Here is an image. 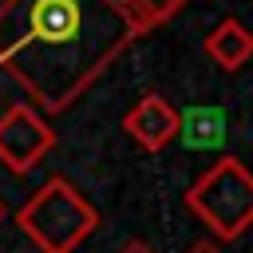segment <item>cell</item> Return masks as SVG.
<instances>
[{
  "mask_svg": "<svg viewBox=\"0 0 253 253\" xmlns=\"http://www.w3.org/2000/svg\"><path fill=\"white\" fill-rule=\"evenodd\" d=\"M186 253H221V245H217V241H210V237H206V241H194V245H190V249H186Z\"/></svg>",
  "mask_w": 253,
  "mask_h": 253,
  "instance_id": "obj_9",
  "label": "cell"
},
{
  "mask_svg": "<svg viewBox=\"0 0 253 253\" xmlns=\"http://www.w3.org/2000/svg\"><path fill=\"white\" fill-rule=\"evenodd\" d=\"M186 210L217 241H237L253 225V170L241 158L221 154L186 190Z\"/></svg>",
  "mask_w": 253,
  "mask_h": 253,
  "instance_id": "obj_3",
  "label": "cell"
},
{
  "mask_svg": "<svg viewBox=\"0 0 253 253\" xmlns=\"http://www.w3.org/2000/svg\"><path fill=\"white\" fill-rule=\"evenodd\" d=\"M225 111L221 107H186L178 111V138L186 150H217L225 142Z\"/></svg>",
  "mask_w": 253,
  "mask_h": 253,
  "instance_id": "obj_7",
  "label": "cell"
},
{
  "mask_svg": "<svg viewBox=\"0 0 253 253\" xmlns=\"http://www.w3.org/2000/svg\"><path fill=\"white\" fill-rule=\"evenodd\" d=\"M4 217H8V206H4V198H0V221H4Z\"/></svg>",
  "mask_w": 253,
  "mask_h": 253,
  "instance_id": "obj_12",
  "label": "cell"
},
{
  "mask_svg": "<svg viewBox=\"0 0 253 253\" xmlns=\"http://www.w3.org/2000/svg\"><path fill=\"white\" fill-rule=\"evenodd\" d=\"M134 40L142 28L123 0H16L0 16V67L55 115Z\"/></svg>",
  "mask_w": 253,
  "mask_h": 253,
  "instance_id": "obj_1",
  "label": "cell"
},
{
  "mask_svg": "<svg viewBox=\"0 0 253 253\" xmlns=\"http://www.w3.org/2000/svg\"><path fill=\"white\" fill-rule=\"evenodd\" d=\"M55 146V130L32 103H12L0 115V162L12 174H32L47 150Z\"/></svg>",
  "mask_w": 253,
  "mask_h": 253,
  "instance_id": "obj_4",
  "label": "cell"
},
{
  "mask_svg": "<svg viewBox=\"0 0 253 253\" xmlns=\"http://www.w3.org/2000/svg\"><path fill=\"white\" fill-rule=\"evenodd\" d=\"M119 253H154V249H150L146 241H138V237H134V241H126V245H123Z\"/></svg>",
  "mask_w": 253,
  "mask_h": 253,
  "instance_id": "obj_10",
  "label": "cell"
},
{
  "mask_svg": "<svg viewBox=\"0 0 253 253\" xmlns=\"http://www.w3.org/2000/svg\"><path fill=\"white\" fill-rule=\"evenodd\" d=\"M126 4V12L134 16V24L142 28V36L146 32H154V28H162V24H170L190 0H123Z\"/></svg>",
  "mask_w": 253,
  "mask_h": 253,
  "instance_id": "obj_8",
  "label": "cell"
},
{
  "mask_svg": "<svg viewBox=\"0 0 253 253\" xmlns=\"http://www.w3.org/2000/svg\"><path fill=\"white\" fill-rule=\"evenodd\" d=\"M99 210L63 178H47L20 210L16 225L20 233L40 249V253H75L95 229H99Z\"/></svg>",
  "mask_w": 253,
  "mask_h": 253,
  "instance_id": "obj_2",
  "label": "cell"
},
{
  "mask_svg": "<svg viewBox=\"0 0 253 253\" xmlns=\"http://www.w3.org/2000/svg\"><path fill=\"white\" fill-rule=\"evenodd\" d=\"M202 51L210 55L213 67L221 71H241L249 59H253V32L237 20V16H225L221 24H213L202 40Z\"/></svg>",
  "mask_w": 253,
  "mask_h": 253,
  "instance_id": "obj_6",
  "label": "cell"
},
{
  "mask_svg": "<svg viewBox=\"0 0 253 253\" xmlns=\"http://www.w3.org/2000/svg\"><path fill=\"white\" fill-rule=\"evenodd\" d=\"M123 130L150 154L166 150L174 138H178V111L170 99L162 95H142L126 115H123Z\"/></svg>",
  "mask_w": 253,
  "mask_h": 253,
  "instance_id": "obj_5",
  "label": "cell"
},
{
  "mask_svg": "<svg viewBox=\"0 0 253 253\" xmlns=\"http://www.w3.org/2000/svg\"><path fill=\"white\" fill-rule=\"evenodd\" d=\"M12 4H16V0H0V16H4V12L12 8Z\"/></svg>",
  "mask_w": 253,
  "mask_h": 253,
  "instance_id": "obj_11",
  "label": "cell"
}]
</instances>
